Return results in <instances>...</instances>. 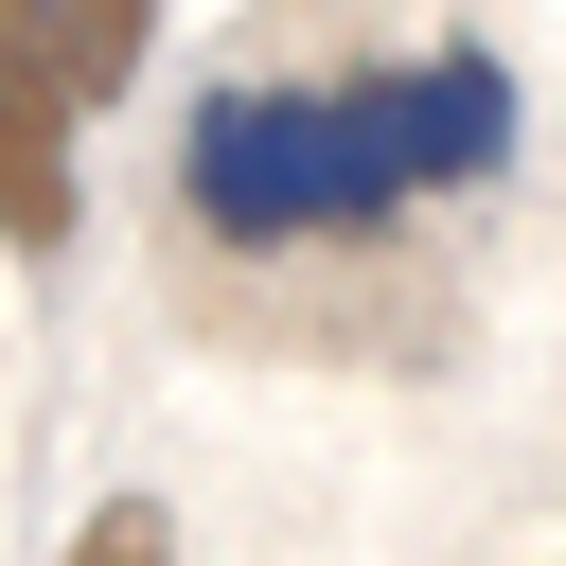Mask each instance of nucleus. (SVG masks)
Listing matches in <instances>:
<instances>
[{
  "instance_id": "f257e3e1",
  "label": "nucleus",
  "mask_w": 566,
  "mask_h": 566,
  "mask_svg": "<svg viewBox=\"0 0 566 566\" xmlns=\"http://www.w3.org/2000/svg\"><path fill=\"white\" fill-rule=\"evenodd\" d=\"M513 159V71L478 35H442L424 71H354V88H212L177 124V195L212 248H318V230H389L460 177Z\"/></svg>"
},
{
  "instance_id": "f03ea898",
  "label": "nucleus",
  "mask_w": 566,
  "mask_h": 566,
  "mask_svg": "<svg viewBox=\"0 0 566 566\" xmlns=\"http://www.w3.org/2000/svg\"><path fill=\"white\" fill-rule=\"evenodd\" d=\"M159 0H0V248H71L88 106H124Z\"/></svg>"
},
{
  "instance_id": "7ed1b4c3",
  "label": "nucleus",
  "mask_w": 566,
  "mask_h": 566,
  "mask_svg": "<svg viewBox=\"0 0 566 566\" xmlns=\"http://www.w3.org/2000/svg\"><path fill=\"white\" fill-rule=\"evenodd\" d=\"M71 566H177V531H159V513H142V495H106V513H88V531H71Z\"/></svg>"
}]
</instances>
